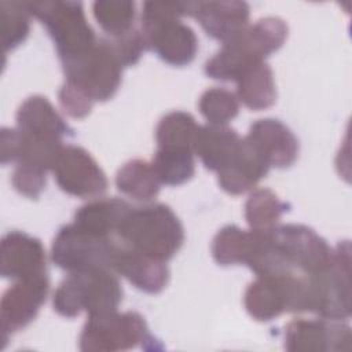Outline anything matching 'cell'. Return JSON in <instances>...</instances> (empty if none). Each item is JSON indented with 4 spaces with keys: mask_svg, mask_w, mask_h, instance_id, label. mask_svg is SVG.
Here are the masks:
<instances>
[{
    "mask_svg": "<svg viewBox=\"0 0 352 352\" xmlns=\"http://www.w3.org/2000/svg\"><path fill=\"white\" fill-rule=\"evenodd\" d=\"M250 8L245 1H191V15L208 36L223 43L248 28Z\"/></svg>",
    "mask_w": 352,
    "mask_h": 352,
    "instance_id": "16",
    "label": "cell"
},
{
    "mask_svg": "<svg viewBox=\"0 0 352 352\" xmlns=\"http://www.w3.org/2000/svg\"><path fill=\"white\" fill-rule=\"evenodd\" d=\"M252 243V230L238 226H226L217 231L212 241V256L220 265L245 264Z\"/></svg>",
    "mask_w": 352,
    "mask_h": 352,
    "instance_id": "27",
    "label": "cell"
},
{
    "mask_svg": "<svg viewBox=\"0 0 352 352\" xmlns=\"http://www.w3.org/2000/svg\"><path fill=\"white\" fill-rule=\"evenodd\" d=\"M270 236L286 265L297 274L314 275L333 261L334 249L307 226L280 224L270 230Z\"/></svg>",
    "mask_w": 352,
    "mask_h": 352,
    "instance_id": "10",
    "label": "cell"
},
{
    "mask_svg": "<svg viewBox=\"0 0 352 352\" xmlns=\"http://www.w3.org/2000/svg\"><path fill=\"white\" fill-rule=\"evenodd\" d=\"M111 270L126 278L136 289L150 294L162 292L169 280L165 261L142 254L124 243L117 248Z\"/></svg>",
    "mask_w": 352,
    "mask_h": 352,
    "instance_id": "17",
    "label": "cell"
},
{
    "mask_svg": "<svg viewBox=\"0 0 352 352\" xmlns=\"http://www.w3.org/2000/svg\"><path fill=\"white\" fill-rule=\"evenodd\" d=\"M122 300V287L114 271L95 268L69 272L54 293V309L65 318H74L81 311L99 315L117 311Z\"/></svg>",
    "mask_w": 352,
    "mask_h": 352,
    "instance_id": "4",
    "label": "cell"
},
{
    "mask_svg": "<svg viewBox=\"0 0 352 352\" xmlns=\"http://www.w3.org/2000/svg\"><path fill=\"white\" fill-rule=\"evenodd\" d=\"M194 150L188 148H157L153 168L161 182L166 186H179L194 176Z\"/></svg>",
    "mask_w": 352,
    "mask_h": 352,
    "instance_id": "26",
    "label": "cell"
},
{
    "mask_svg": "<svg viewBox=\"0 0 352 352\" xmlns=\"http://www.w3.org/2000/svg\"><path fill=\"white\" fill-rule=\"evenodd\" d=\"M16 128L21 131L51 140L72 136L73 129L55 110L51 102L41 95L29 96L16 111Z\"/></svg>",
    "mask_w": 352,
    "mask_h": 352,
    "instance_id": "19",
    "label": "cell"
},
{
    "mask_svg": "<svg viewBox=\"0 0 352 352\" xmlns=\"http://www.w3.org/2000/svg\"><path fill=\"white\" fill-rule=\"evenodd\" d=\"M245 138L263 155L270 168H289L298 157V140L296 135L276 118H260L254 121Z\"/></svg>",
    "mask_w": 352,
    "mask_h": 352,
    "instance_id": "15",
    "label": "cell"
},
{
    "mask_svg": "<svg viewBox=\"0 0 352 352\" xmlns=\"http://www.w3.org/2000/svg\"><path fill=\"white\" fill-rule=\"evenodd\" d=\"M122 67L107 38H99L87 54L62 65L65 82L92 103L114 96L121 84Z\"/></svg>",
    "mask_w": 352,
    "mask_h": 352,
    "instance_id": "7",
    "label": "cell"
},
{
    "mask_svg": "<svg viewBox=\"0 0 352 352\" xmlns=\"http://www.w3.org/2000/svg\"><path fill=\"white\" fill-rule=\"evenodd\" d=\"M54 177L69 195L88 198L106 191L107 179L99 164L82 147L63 146L52 165Z\"/></svg>",
    "mask_w": 352,
    "mask_h": 352,
    "instance_id": "11",
    "label": "cell"
},
{
    "mask_svg": "<svg viewBox=\"0 0 352 352\" xmlns=\"http://www.w3.org/2000/svg\"><path fill=\"white\" fill-rule=\"evenodd\" d=\"M117 248L118 245L111 236L92 234L72 223L56 232L52 241L51 258L55 265L67 272L95 268L111 270Z\"/></svg>",
    "mask_w": 352,
    "mask_h": 352,
    "instance_id": "8",
    "label": "cell"
},
{
    "mask_svg": "<svg viewBox=\"0 0 352 352\" xmlns=\"http://www.w3.org/2000/svg\"><path fill=\"white\" fill-rule=\"evenodd\" d=\"M147 324L138 312L117 311L88 315L80 334V349L84 352H114L153 341Z\"/></svg>",
    "mask_w": 352,
    "mask_h": 352,
    "instance_id": "9",
    "label": "cell"
},
{
    "mask_svg": "<svg viewBox=\"0 0 352 352\" xmlns=\"http://www.w3.org/2000/svg\"><path fill=\"white\" fill-rule=\"evenodd\" d=\"M0 25L4 52L22 44L30 30V12L26 3L1 1Z\"/></svg>",
    "mask_w": 352,
    "mask_h": 352,
    "instance_id": "29",
    "label": "cell"
},
{
    "mask_svg": "<svg viewBox=\"0 0 352 352\" xmlns=\"http://www.w3.org/2000/svg\"><path fill=\"white\" fill-rule=\"evenodd\" d=\"M50 290L47 272L18 279L10 286L0 302V319L3 338L28 326L45 302Z\"/></svg>",
    "mask_w": 352,
    "mask_h": 352,
    "instance_id": "13",
    "label": "cell"
},
{
    "mask_svg": "<svg viewBox=\"0 0 352 352\" xmlns=\"http://www.w3.org/2000/svg\"><path fill=\"white\" fill-rule=\"evenodd\" d=\"M351 341V327L341 320L298 318L285 327V348L292 352L349 351Z\"/></svg>",
    "mask_w": 352,
    "mask_h": 352,
    "instance_id": "12",
    "label": "cell"
},
{
    "mask_svg": "<svg viewBox=\"0 0 352 352\" xmlns=\"http://www.w3.org/2000/svg\"><path fill=\"white\" fill-rule=\"evenodd\" d=\"M116 234L125 246L165 263L177 253L184 241L179 217L165 204L132 206Z\"/></svg>",
    "mask_w": 352,
    "mask_h": 352,
    "instance_id": "3",
    "label": "cell"
},
{
    "mask_svg": "<svg viewBox=\"0 0 352 352\" xmlns=\"http://www.w3.org/2000/svg\"><path fill=\"white\" fill-rule=\"evenodd\" d=\"M98 25L110 37L122 36L133 29L136 4L126 0H98L92 4Z\"/></svg>",
    "mask_w": 352,
    "mask_h": 352,
    "instance_id": "28",
    "label": "cell"
},
{
    "mask_svg": "<svg viewBox=\"0 0 352 352\" xmlns=\"http://www.w3.org/2000/svg\"><path fill=\"white\" fill-rule=\"evenodd\" d=\"M270 165L253 144L242 138V143L231 161L217 172L220 187L232 195L253 188L267 173Z\"/></svg>",
    "mask_w": 352,
    "mask_h": 352,
    "instance_id": "18",
    "label": "cell"
},
{
    "mask_svg": "<svg viewBox=\"0 0 352 352\" xmlns=\"http://www.w3.org/2000/svg\"><path fill=\"white\" fill-rule=\"evenodd\" d=\"M242 138L227 125L206 124L198 128L194 153L201 158L206 169L219 172L238 151Z\"/></svg>",
    "mask_w": 352,
    "mask_h": 352,
    "instance_id": "20",
    "label": "cell"
},
{
    "mask_svg": "<svg viewBox=\"0 0 352 352\" xmlns=\"http://www.w3.org/2000/svg\"><path fill=\"white\" fill-rule=\"evenodd\" d=\"M289 210V205L283 202L272 190H254L245 204V219L254 231H270L278 226L280 216Z\"/></svg>",
    "mask_w": 352,
    "mask_h": 352,
    "instance_id": "24",
    "label": "cell"
},
{
    "mask_svg": "<svg viewBox=\"0 0 352 352\" xmlns=\"http://www.w3.org/2000/svg\"><path fill=\"white\" fill-rule=\"evenodd\" d=\"M287 37V25L279 16H265L248 25L235 37L230 38L206 62L205 73L210 78L230 81L249 66L264 60L278 51Z\"/></svg>",
    "mask_w": 352,
    "mask_h": 352,
    "instance_id": "2",
    "label": "cell"
},
{
    "mask_svg": "<svg viewBox=\"0 0 352 352\" xmlns=\"http://www.w3.org/2000/svg\"><path fill=\"white\" fill-rule=\"evenodd\" d=\"M107 40L124 67L135 65L147 48L142 30H138L135 28L122 36L111 37Z\"/></svg>",
    "mask_w": 352,
    "mask_h": 352,
    "instance_id": "32",
    "label": "cell"
},
{
    "mask_svg": "<svg viewBox=\"0 0 352 352\" xmlns=\"http://www.w3.org/2000/svg\"><path fill=\"white\" fill-rule=\"evenodd\" d=\"M199 125L186 111H170L165 114L155 129V139L160 148H188L194 150V142Z\"/></svg>",
    "mask_w": 352,
    "mask_h": 352,
    "instance_id": "25",
    "label": "cell"
},
{
    "mask_svg": "<svg viewBox=\"0 0 352 352\" xmlns=\"http://www.w3.org/2000/svg\"><path fill=\"white\" fill-rule=\"evenodd\" d=\"M59 103L63 111L73 118H82L89 114L94 103L85 98L80 91L73 88L72 85L63 82L58 92Z\"/></svg>",
    "mask_w": 352,
    "mask_h": 352,
    "instance_id": "33",
    "label": "cell"
},
{
    "mask_svg": "<svg viewBox=\"0 0 352 352\" xmlns=\"http://www.w3.org/2000/svg\"><path fill=\"white\" fill-rule=\"evenodd\" d=\"M308 312L320 318L344 320L351 316V245L340 242L331 264L314 275H307Z\"/></svg>",
    "mask_w": 352,
    "mask_h": 352,
    "instance_id": "6",
    "label": "cell"
},
{
    "mask_svg": "<svg viewBox=\"0 0 352 352\" xmlns=\"http://www.w3.org/2000/svg\"><path fill=\"white\" fill-rule=\"evenodd\" d=\"M198 107L209 124L226 125L238 114L239 100L234 92L221 87H213L201 95Z\"/></svg>",
    "mask_w": 352,
    "mask_h": 352,
    "instance_id": "30",
    "label": "cell"
},
{
    "mask_svg": "<svg viewBox=\"0 0 352 352\" xmlns=\"http://www.w3.org/2000/svg\"><path fill=\"white\" fill-rule=\"evenodd\" d=\"M0 272L3 278L22 279L45 272V250L40 239L10 231L1 239Z\"/></svg>",
    "mask_w": 352,
    "mask_h": 352,
    "instance_id": "14",
    "label": "cell"
},
{
    "mask_svg": "<svg viewBox=\"0 0 352 352\" xmlns=\"http://www.w3.org/2000/svg\"><path fill=\"white\" fill-rule=\"evenodd\" d=\"M191 15V1H146L140 30L147 48L172 66L188 65L198 51L195 32L179 18Z\"/></svg>",
    "mask_w": 352,
    "mask_h": 352,
    "instance_id": "1",
    "label": "cell"
},
{
    "mask_svg": "<svg viewBox=\"0 0 352 352\" xmlns=\"http://www.w3.org/2000/svg\"><path fill=\"white\" fill-rule=\"evenodd\" d=\"M236 98L250 110H264L276 100L274 73L264 62L246 67L236 78Z\"/></svg>",
    "mask_w": 352,
    "mask_h": 352,
    "instance_id": "22",
    "label": "cell"
},
{
    "mask_svg": "<svg viewBox=\"0 0 352 352\" xmlns=\"http://www.w3.org/2000/svg\"><path fill=\"white\" fill-rule=\"evenodd\" d=\"M116 186L129 198L148 202L158 195L161 182L150 162L144 160H132L118 169L116 175Z\"/></svg>",
    "mask_w": 352,
    "mask_h": 352,
    "instance_id": "23",
    "label": "cell"
},
{
    "mask_svg": "<svg viewBox=\"0 0 352 352\" xmlns=\"http://www.w3.org/2000/svg\"><path fill=\"white\" fill-rule=\"evenodd\" d=\"M30 15L36 16L52 38L60 63L70 62L92 50L98 37L85 18L80 1H30Z\"/></svg>",
    "mask_w": 352,
    "mask_h": 352,
    "instance_id": "5",
    "label": "cell"
},
{
    "mask_svg": "<svg viewBox=\"0 0 352 352\" xmlns=\"http://www.w3.org/2000/svg\"><path fill=\"white\" fill-rule=\"evenodd\" d=\"M11 183L19 194L36 199L45 187L47 170L34 165L16 164L11 176Z\"/></svg>",
    "mask_w": 352,
    "mask_h": 352,
    "instance_id": "31",
    "label": "cell"
},
{
    "mask_svg": "<svg viewBox=\"0 0 352 352\" xmlns=\"http://www.w3.org/2000/svg\"><path fill=\"white\" fill-rule=\"evenodd\" d=\"M131 209L132 206L121 198H98L78 208L73 223L92 234L111 236Z\"/></svg>",
    "mask_w": 352,
    "mask_h": 352,
    "instance_id": "21",
    "label": "cell"
}]
</instances>
